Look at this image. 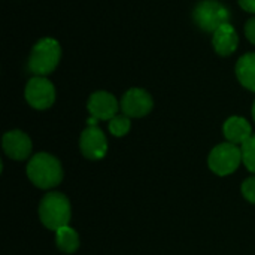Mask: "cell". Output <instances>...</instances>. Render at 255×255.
<instances>
[{"label":"cell","mask_w":255,"mask_h":255,"mask_svg":"<svg viewBox=\"0 0 255 255\" xmlns=\"http://www.w3.org/2000/svg\"><path fill=\"white\" fill-rule=\"evenodd\" d=\"M223 131H224V136H226L227 142L235 143V145H241V146L253 136L251 124L242 117L229 118L224 123Z\"/></svg>","instance_id":"cell-12"},{"label":"cell","mask_w":255,"mask_h":255,"mask_svg":"<svg viewBox=\"0 0 255 255\" xmlns=\"http://www.w3.org/2000/svg\"><path fill=\"white\" fill-rule=\"evenodd\" d=\"M242 194L245 196V199L251 203H255V176L248 178L244 184H242Z\"/></svg>","instance_id":"cell-17"},{"label":"cell","mask_w":255,"mask_h":255,"mask_svg":"<svg viewBox=\"0 0 255 255\" xmlns=\"http://www.w3.org/2000/svg\"><path fill=\"white\" fill-rule=\"evenodd\" d=\"M212 45L217 54L223 57L232 55L238 49V45H239V36L235 27L230 22H227V24H223L220 28H217L212 36Z\"/></svg>","instance_id":"cell-11"},{"label":"cell","mask_w":255,"mask_h":255,"mask_svg":"<svg viewBox=\"0 0 255 255\" xmlns=\"http://www.w3.org/2000/svg\"><path fill=\"white\" fill-rule=\"evenodd\" d=\"M245 34H247V39L254 43L255 45V18H251L247 25H245Z\"/></svg>","instance_id":"cell-18"},{"label":"cell","mask_w":255,"mask_h":255,"mask_svg":"<svg viewBox=\"0 0 255 255\" xmlns=\"http://www.w3.org/2000/svg\"><path fill=\"white\" fill-rule=\"evenodd\" d=\"M154 100L151 94L142 88L128 90L121 100V109L128 118H142L151 112Z\"/></svg>","instance_id":"cell-7"},{"label":"cell","mask_w":255,"mask_h":255,"mask_svg":"<svg viewBox=\"0 0 255 255\" xmlns=\"http://www.w3.org/2000/svg\"><path fill=\"white\" fill-rule=\"evenodd\" d=\"M25 100L34 109H48L55 100V88L45 76H34L25 85Z\"/></svg>","instance_id":"cell-6"},{"label":"cell","mask_w":255,"mask_h":255,"mask_svg":"<svg viewBox=\"0 0 255 255\" xmlns=\"http://www.w3.org/2000/svg\"><path fill=\"white\" fill-rule=\"evenodd\" d=\"M27 176L36 187L48 190L57 187L61 182L63 167L54 155L39 152L33 155L27 164Z\"/></svg>","instance_id":"cell-1"},{"label":"cell","mask_w":255,"mask_h":255,"mask_svg":"<svg viewBox=\"0 0 255 255\" xmlns=\"http://www.w3.org/2000/svg\"><path fill=\"white\" fill-rule=\"evenodd\" d=\"M130 127H131V123L127 115H117L109 121V131L117 137L127 134Z\"/></svg>","instance_id":"cell-15"},{"label":"cell","mask_w":255,"mask_h":255,"mask_svg":"<svg viewBox=\"0 0 255 255\" xmlns=\"http://www.w3.org/2000/svg\"><path fill=\"white\" fill-rule=\"evenodd\" d=\"M79 148L84 157L90 160H100L108 152V140L105 133L97 126H88L79 139Z\"/></svg>","instance_id":"cell-8"},{"label":"cell","mask_w":255,"mask_h":255,"mask_svg":"<svg viewBox=\"0 0 255 255\" xmlns=\"http://www.w3.org/2000/svg\"><path fill=\"white\" fill-rule=\"evenodd\" d=\"M241 163H242V149L230 142L215 146L208 158V164L211 170L220 176L232 175L233 172H236Z\"/></svg>","instance_id":"cell-5"},{"label":"cell","mask_w":255,"mask_h":255,"mask_svg":"<svg viewBox=\"0 0 255 255\" xmlns=\"http://www.w3.org/2000/svg\"><path fill=\"white\" fill-rule=\"evenodd\" d=\"M61 58V46L52 37H43L33 46L28 57V70L36 76H46L55 70Z\"/></svg>","instance_id":"cell-2"},{"label":"cell","mask_w":255,"mask_h":255,"mask_svg":"<svg viewBox=\"0 0 255 255\" xmlns=\"http://www.w3.org/2000/svg\"><path fill=\"white\" fill-rule=\"evenodd\" d=\"M87 108L91 117H94L96 120L111 121L114 117H117L120 105L114 94L108 91H96L90 96Z\"/></svg>","instance_id":"cell-9"},{"label":"cell","mask_w":255,"mask_h":255,"mask_svg":"<svg viewBox=\"0 0 255 255\" xmlns=\"http://www.w3.org/2000/svg\"><path fill=\"white\" fill-rule=\"evenodd\" d=\"M241 7L250 13H255V0H238Z\"/></svg>","instance_id":"cell-19"},{"label":"cell","mask_w":255,"mask_h":255,"mask_svg":"<svg viewBox=\"0 0 255 255\" xmlns=\"http://www.w3.org/2000/svg\"><path fill=\"white\" fill-rule=\"evenodd\" d=\"M253 118H254V121H255V102H254V105H253Z\"/></svg>","instance_id":"cell-20"},{"label":"cell","mask_w":255,"mask_h":255,"mask_svg":"<svg viewBox=\"0 0 255 255\" xmlns=\"http://www.w3.org/2000/svg\"><path fill=\"white\" fill-rule=\"evenodd\" d=\"M55 244L64 254H73L79 248V236L72 227L64 226L55 232Z\"/></svg>","instance_id":"cell-14"},{"label":"cell","mask_w":255,"mask_h":255,"mask_svg":"<svg viewBox=\"0 0 255 255\" xmlns=\"http://www.w3.org/2000/svg\"><path fill=\"white\" fill-rule=\"evenodd\" d=\"M236 76L239 82L255 93V52H248L236 63Z\"/></svg>","instance_id":"cell-13"},{"label":"cell","mask_w":255,"mask_h":255,"mask_svg":"<svg viewBox=\"0 0 255 255\" xmlns=\"http://www.w3.org/2000/svg\"><path fill=\"white\" fill-rule=\"evenodd\" d=\"M193 18L202 30L214 33L223 24L229 22L230 12L223 3L217 0H203L196 6Z\"/></svg>","instance_id":"cell-4"},{"label":"cell","mask_w":255,"mask_h":255,"mask_svg":"<svg viewBox=\"0 0 255 255\" xmlns=\"http://www.w3.org/2000/svg\"><path fill=\"white\" fill-rule=\"evenodd\" d=\"M1 145H3V151L6 152V155L10 157L12 160L21 161V160H25L31 154V140L25 133L19 130L7 131L3 136Z\"/></svg>","instance_id":"cell-10"},{"label":"cell","mask_w":255,"mask_h":255,"mask_svg":"<svg viewBox=\"0 0 255 255\" xmlns=\"http://www.w3.org/2000/svg\"><path fill=\"white\" fill-rule=\"evenodd\" d=\"M39 217L42 224L49 230H58L69 224L72 208L69 199L61 193H48L39 205Z\"/></svg>","instance_id":"cell-3"},{"label":"cell","mask_w":255,"mask_h":255,"mask_svg":"<svg viewBox=\"0 0 255 255\" xmlns=\"http://www.w3.org/2000/svg\"><path fill=\"white\" fill-rule=\"evenodd\" d=\"M242 161L248 170L255 173V134H253L244 145H242Z\"/></svg>","instance_id":"cell-16"}]
</instances>
